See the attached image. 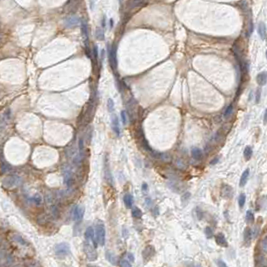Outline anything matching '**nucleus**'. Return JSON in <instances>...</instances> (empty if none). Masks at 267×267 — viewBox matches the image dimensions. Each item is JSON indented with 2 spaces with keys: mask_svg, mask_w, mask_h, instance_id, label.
Returning a JSON list of instances; mask_svg holds the SVG:
<instances>
[{
  "mask_svg": "<svg viewBox=\"0 0 267 267\" xmlns=\"http://www.w3.org/2000/svg\"><path fill=\"white\" fill-rule=\"evenodd\" d=\"M95 235H96V239L98 243H99V245L104 246L105 239H106V231H105L104 224L102 223L97 224L96 228H95Z\"/></svg>",
  "mask_w": 267,
  "mask_h": 267,
  "instance_id": "f257e3e1",
  "label": "nucleus"
},
{
  "mask_svg": "<svg viewBox=\"0 0 267 267\" xmlns=\"http://www.w3.org/2000/svg\"><path fill=\"white\" fill-rule=\"evenodd\" d=\"M55 254L59 257H64V256L70 254V246L67 243H59L55 246Z\"/></svg>",
  "mask_w": 267,
  "mask_h": 267,
  "instance_id": "f03ea898",
  "label": "nucleus"
},
{
  "mask_svg": "<svg viewBox=\"0 0 267 267\" xmlns=\"http://www.w3.org/2000/svg\"><path fill=\"white\" fill-rule=\"evenodd\" d=\"M20 181H21V179H20L18 176L11 175V176H8V177L4 179L3 186L4 187H7V188H13V187H16V186H18L20 184Z\"/></svg>",
  "mask_w": 267,
  "mask_h": 267,
  "instance_id": "7ed1b4c3",
  "label": "nucleus"
},
{
  "mask_svg": "<svg viewBox=\"0 0 267 267\" xmlns=\"http://www.w3.org/2000/svg\"><path fill=\"white\" fill-rule=\"evenodd\" d=\"M84 235H85V239H86L87 242H92L93 246H94L95 248H97V246L99 243H98L97 239H95V236H96L95 235V231L91 226H89V227L86 229Z\"/></svg>",
  "mask_w": 267,
  "mask_h": 267,
  "instance_id": "20e7f679",
  "label": "nucleus"
},
{
  "mask_svg": "<svg viewBox=\"0 0 267 267\" xmlns=\"http://www.w3.org/2000/svg\"><path fill=\"white\" fill-rule=\"evenodd\" d=\"M72 216H73V220H74L75 222H77V223L81 222V220L83 219V216H84V207L81 205H76L74 208H73Z\"/></svg>",
  "mask_w": 267,
  "mask_h": 267,
  "instance_id": "39448f33",
  "label": "nucleus"
},
{
  "mask_svg": "<svg viewBox=\"0 0 267 267\" xmlns=\"http://www.w3.org/2000/svg\"><path fill=\"white\" fill-rule=\"evenodd\" d=\"M116 51H117V47L115 44H113L109 49V62L110 65L113 69H116L117 68V57H116Z\"/></svg>",
  "mask_w": 267,
  "mask_h": 267,
  "instance_id": "423d86ee",
  "label": "nucleus"
},
{
  "mask_svg": "<svg viewBox=\"0 0 267 267\" xmlns=\"http://www.w3.org/2000/svg\"><path fill=\"white\" fill-rule=\"evenodd\" d=\"M95 248L94 246H92L90 245V242H85L84 243V250H85V253H86V255H87V257L90 259V260H95L96 259V257H97V254H96V252H95Z\"/></svg>",
  "mask_w": 267,
  "mask_h": 267,
  "instance_id": "0eeeda50",
  "label": "nucleus"
},
{
  "mask_svg": "<svg viewBox=\"0 0 267 267\" xmlns=\"http://www.w3.org/2000/svg\"><path fill=\"white\" fill-rule=\"evenodd\" d=\"M80 19L78 18L77 16H74V15H70V16H68L65 18L64 20V23H65V26L67 27V28H73V27H76L78 24H79Z\"/></svg>",
  "mask_w": 267,
  "mask_h": 267,
  "instance_id": "6e6552de",
  "label": "nucleus"
},
{
  "mask_svg": "<svg viewBox=\"0 0 267 267\" xmlns=\"http://www.w3.org/2000/svg\"><path fill=\"white\" fill-rule=\"evenodd\" d=\"M111 125H112V129L115 132V134L117 136H120V127H119V119L116 115H113L112 119H111Z\"/></svg>",
  "mask_w": 267,
  "mask_h": 267,
  "instance_id": "1a4fd4ad",
  "label": "nucleus"
},
{
  "mask_svg": "<svg viewBox=\"0 0 267 267\" xmlns=\"http://www.w3.org/2000/svg\"><path fill=\"white\" fill-rule=\"evenodd\" d=\"M256 81H257L258 85H260V86H264V85L267 83V72L262 71V72L259 73V74L257 75V77H256Z\"/></svg>",
  "mask_w": 267,
  "mask_h": 267,
  "instance_id": "9d476101",
  "label": "nucleus"
},
{
  "mask_svg": "<svg viewBox=\"0 0 267 267\" xmlns=\"http://www.w3.org/2000/svg\"><path fill=\"white\" fill-rule=\"evenodd\" d=\"M215 240L218 245L223 246V247H227V245H228L227 240H226L225 236H224L222 233H218L217 235L215 236Z\"/></svg>",
  "mask_w": 267,
  "mask_h": 267,
  "instance_id": "9b49d317",
  "label": "nucleus"
},
{
  "mask_svg": "<svg viewBox=\"0 0 267 267\" xmlns=\"http://www.w3.org/2000/svg\"><path fill=\"white\" fill-rule=\"evenodd\" d=\"M249 171H250L249 168H246V169L244 170V172L242 173V175H241L240 181H239V186H240V187H243V186L247 183V180L249 177Z\"/></svg>",
  "mask_w": 267,
  "mask_h": 267,
  "instance_id": "f8f14e48",
  "label": "nucleus"
},
{
  "mask_svg": "<svg viewBox=\"0 0 267 267\" xmlns=\"http://www.w3.org/2000/svg\"><path fill=\"white\" fill-rule=\"evenodd\" d=\"M80 24H81L82 35H83V37H84L85 41L87 42V40H88V25H87V22L85 21L84 19H82L81 22H80Z\"/></svg>",
  "mask_w": 267,
  "mask_h": 267,
  "instance_id": "ddd939ff",
  "label": "nucleus"
},
{
  "mask_svg": "<svg viewBox=\"0 0 267 267\" xmlns=\"http://www.w3.org/2000/svg\"><path fill=\"white\" fill-rule=\"evenodd\" d=\"M123 201L127 208H131L133 205V196L130 193H126L123 197Z\"/></svg>",
  "mask_w": 267,
  "mask_h": 267,
  "instance_id": "4468645a",
  "label": "nucleus"
},
{
  "mask_svg": "<svg viewBox=\"0 0 267 267\" xmlns=\"http://www.w3.org/2000/svg\"><path fill=\"white\" fill-rule=\"evenodd\" d=\"M191 154H192V157L195 160H200L202 158V151L198 147H193L191 149Z\"/></svg>",
  "mask_w": 267,
  "mask_h": 267,
  "instance_id": "2eb2a0df",
  "label": "nucleus"
},
{
  "mask_svg": "<svg viewBox=\"0 0 267 267\" xmlns=\"http://www.w3.org/2000/svg\"><path fill=\"white\" fill-rule=\"evenodd\" d=\"M105 178H106V181L109 182L110 184H112V175L110 174V170H109V164L107 162V156H106V162H105Z\"/></svg>",
  "mask_w": 267,
  "mask_h": 267,
  "instance_id": "dca6fc26",
  "label": "nucleus"
},
{
  "mask_svg": "<svg viewBox=\"0 0 267 267\" xmlns=\"http://www.w3.org/2000/svg\"><path fill=\"white\" fill-rule=\"evenodd\" d=\"M258 34L260 35L261 39L266 38V27L263 22H260L258 25Z\"/></svg>",
  "mask_w": 267,
  "mask_h": 267,
  "instance_id": "f3484780",
  "label": "nucleus"
},
{
  "mask_svg": "<svg viewBox=\"0 0 267 267\" xmlns=\"http://www.w3.org/2000/svg\"><path fill=\"white\" fill-rule=\"evenodd\" d=\"M252 233H251V229L250 228H246L245 230H244V233H243V238H244V241H245L246 244H249L251 241V238H252Z\"/></svg>",
  "mask_w": 267,
  "mask_h": 267,
  "instance_id": "a211bd4d",
  "label": "nucleus"
},
{
  "mask_svg": "<svg viewBox=\"0 0 267 267\" xmlns=\"http://www.w3.org/2000/svg\"><path fill=\"white\" fill-rule=\"evenodd\" d=\"M222 194L226 198L231 197V195H232V188L228 185H224L222 188Z\"/></svg>",
  "mask_w": 267,
  "mask_h": 267,
  "instance_id": "6ab92c4d",
  "label": "nucleus"
},
{
  "mask_svg": "<svg viewBox=\"0 0 267 267\" xmlns=\"http://www.w3.org/2000/svg\"><path fill=\"white\" fill-rule=\"evenodd\" d=\"M143 1H144V0H130L129 1V8L133 9V8L140 7L141 5L143 4Z\"/></svg>",
  "mask_w": 267,
  "mask_h": 267,
  "instance_id": "aec40b11",
  "label": "nucleus"
},
{
  "mask_svg": "<svg viewBox=\"0 0 267 267\" xmlns=\"http://www.w3.org/2000/svg\"><path fill=\"white\" fill-rule=\"evenodd\" d=\"M243 155H244L245 160H247V161L250 160L251 156H252V148H251V146H246L245 149H244Z\"/></svg>",
  "mask_w": 267,
  "mask_h": 267,
  "instance_id": "412c9836",
  "label": "nucleus"
},
{
  "mask_svg": "<svg viewBox=\"0 0 267 267\" xmlns=\"http://www.w3.org/2000/svg\"><path fill=\"white\" fill-rule=\"evenodd\" d=\"M131 214H132L133 217L136 218V219H139V218L142 217V211H141V209H140V208H138V207L132 208Z\"/></svg>",
  "mask_w": 267,
  "mask_h": 267,
  "instance_id": "4be33fe9",
  "label": "nucleus"
},
{
  "mask_svg": "<svg viewBox=\"0 0 267 267\" xmlns=\"http://www.w3.org/2000/svg\"><path fill=\"white\" fill-rule=\"evenodd\" d=\"M95 37H96V39L100 40V41L104 40V31L101 28H97L96 31H95Z\"/></svg>",
  "mask_w": 267,
  "mask_h": 267,
  "instance_id": "5701e85b",
  "label": "nucleus"
},
{
  "mask_svg": "<svg viewBox=\"0 0 267 267\" xmlns=\"http://www.w3.org/2000/svg\"><path fill=\"white\" fill-rule=\"evenodd\" d=\"M245 201H246V196H245L244 193H242V194H240V196H239V198H238V205H239V208L240 209H242L244 207V205H245Z\"/></svg>",
  "mask_w": 267,
  "mask_h": 267,
  "instance_id": "b1692460",
  "label": "nucleus"
},
{
  "mask_svg": "<svg viewBox=\"0 0 267 267\" xmlns=\"http://www.w3.org/2000/svg\"><path fill=\"white\" fill-rule=\"evenodd\" d=\"M64 183L66 184L67 186H70L71 185V183H72V177H71V175H70V173L68 172V171H66L65 172V175H64Z\"/></svg>",
  "mask_w": 267,
  "mask_h": 267,
  "instance_id": "393cba45",
  "label": "nucleus"
},
{
  "mask_svg": "<svg viewBox=\"0 0 267 267\" xmlns=\"http://www.w3.org/2000/svg\"><path fill=\"white\" fill-rule=\"evenodd\" d=\"M246 221L250 224H252L254 222V214L251 210H248L246 212Z\"/></svg>",
  "mask_w": 267,
  "mask_h": 267,
  "instance_id": "a878e982",
  "label": "nucleus"
},
{
  "mask_svg": "<svg viewBox=\"0 0 267 267\" xmlns=\"http://www.w3.org/2000/svg\"><path fill=\"white\" fill-rule=\"evenodd\" d=\"M232 111H233V104L228 105V107L226 108L225 111H224V114H223L224 118H228L229 116H230L231 113H232Z\"/></svg>",
  "mask_w": 267,
  "mask_h": 267,
  "instance_id": "bb28decb",
  "label": "nucleus"
},
{
  "mask_svg": "<svg viewBox=\"0 0 267 267\" xmlns=\"http://www.w3.org/2000/svg\"><path fill=\"white\" fill-rule=\"evenodd\" d=\"M14 240L16 241V242H18L19 244H21V245H23V246L27 245V242H26V241H25L24 239L22 238L21 236H19V235H15V236H14Z\"/></svg>",
  "mask_w": 267,
  "mask_h": 267,
  "instance_id": "cd10ccee",
  "label": "nucleus"
},
{
  "mask_svg": "<svg viewBox=\"0 0 267 267\" xmlns=\"http://www.w3.org/2000/svg\"><path fill=\"white\" fill-rule=\"evenodd\" d=\"M260 247H261V250H262L264 253H267V237H265L262 241H261Z\"/></svg>",
  "mask_w": 267,
  "mask_h": 267,
  "instance_id": "c85d7f7f",
  "label": "nucleus"
},
{
  "mask_svg": "<svg viewBox=\"0 0 267 267\" xmlns=\"http://www.w3.org/2000/svg\"><path fill=\"white\" fill-rule=\"evenodd\" d=\"M107 107H108V111L109 112H112V110L114 109V101H113L111 98H109V99L107 100Z\"/></svg>",
  "mask_w": 267,
  "mask_h": 267,
  "instance_id": "c756f323",
  "label": "nucleus"
},
{
  "mask_svg": "<svg viewBox=\"0 0 267 267\" xmlns=\"http://www.w3.org/2000/svg\"><path fill=\"white\" fill-rule=\"evenodd\" d=\"M131 263L128 259H122V260H120L119 262V265L120 266H123V267H130L131 266Z\"/></svg>",
  "mask_w": 267,
  "mask_h": 267,
  "instance_id": "7c9ffc66",
  "label": "nucleus"
},
{
  "mask_svg": "<svg viewBox=\"0 0 267 267\" xmlns=\"http://www.w3.org/2000/svg\"><path fill=\"white\" fill-rule=\"evenodd\" d=\"M31 200H32V201H34L35 204H37V205H39V204H41L42 198H41V196H40L39 194H36V195H34L33 197L31 198Z\"/></svg>",
  "mask_w": 267,
  "mask_h": 267,
  "instance_id": "2f4dec72",
  "label": "nucleus"
},
{
  "mask_svg": "<svg viewBox=\"0 0 267 267\" xmlns=\"http://www.w3.org/2000/svg\"><path fill=\"white\" fill-rule=\"evenodd\" d=\"M106 257H107V259H108V261H109V262H111V263H113V264L115 263V257H114V255H112V254L110 253L109 251H107V252H106Z\"/></svg>",
  "mask_w": 267,
  "mask_h": 267,
  "instance_id": "473e14b6",
  "label": "nucleus"
},
{
  "mask_svg": "<svg viewBox=\"0 0 267 267\" xmlns=\"http://www.w3.org/2000/svg\"><path fill=\"white\" fill-rule=\"evenodd\" d=\"M120 116H121V121H122V123H123V124H124V125H126V124H127L126 111H124V110H123V111L121 112V115H120Z\"/></svg>",
  "mask_w": 267,
  "mask_h": 267,
  "instance_id": "72a5a7b5",
  "label": "nucleus"
},
{
  "mask_svg": "<svg viewBox=\"0 0 267 267\" xmlns=\"http://www.w3.org/2000/svg\"><path fill=\"white\" fill-rule=\"evenodd\" d=\"M205 234L208 238H211L213 236V231L210 227H206L205 228Z\"/></svg>",
  "mask_w": 267,
  "mask_h": 267,
  "instance_id": "f704fd0d",
  "label": "nucleus"
},
{
  "mask_svg": "<svg viewBox=\"0 0 267 267\" xmlns=\"http://www.w3.org/2000/svg\"><path fill=\"white\" fill-rule=\"evenodd\" d=\"M9 168H10V166L8 165V163H7V164L5 162L2 163V173H5L6 172V170L8 171Z\"/></svg>",
  "mask_w": 267,
  "mask_h": 267,
  "instance_id": "c9c22d12",
  "label": "nucleus"
},
{
  "mask_svg": "<svg viewBox=\"0 0 267 267\" xmlns=\"http://www.w3.org/2000/svg\"><path fill=\"white\" fill-rule=\"evenodd\" d=\"M93 55H94V58L96 59V61H97V59H98V48H97L96 45L93 46Z\"/></svg>",
  "mask_w": 267,
  "mask_h": 267,
  "instance_id": "e433bc0d",
  "label": "nucleus"
},
{
  "mask_svg": "<svg viewBox=\"0 0 267 267\" xmlns=\"http://www.w3.org/2000/svg\"><path fill=\"white\" fill-rule=\"evenodd\" d=\"M260 96H261V90L260 89H257V91H256V97H255V102L258 103L260 101Z\"/></svg>",
  "mask_w": 267,
  "mask_h": 267,
  "instance_id": "4c0bfd02",
  "label": "nucleus"
},
{
  "mask_svg": "<svg viewBox=\"0 0 267 267\" xmlns=\"http://www.w3.org/2000/svg\"><path fill=\"white\" fill-rule=\"evenodd\" d=\"M83 139L82 138H80L79 139V151L81 152V154H82V152H83Z\"/></svg>",
  "mask_w": 267,
  "mask_h": 267,
  "instance_id": "58836bf2",
  "label": "nucleus"
},
{
  "mask_svg": "<svg viewBox=\"0 0 267 267\" xmlns=\"http://www.w3.org/2000/svg\"><path fill=\"white\" fill-rule=\"evenodd\" d=\"M127 259L130 261V262H133V261H134V256H133V254L127 253Z\"/></svg>",
  "mask_w": 267,
  "mask_h": 267,
  "instance_id": "ea45409f",
  "label": "nucleus"
},
{
  "mask_svg": "<svg viewBox=\"0 0 267 267\" xmlns=\"http://www.w3.org/2000/svg\"><path fill=\"white\" fill-rule=\"evenodd\" d=\"M147 190H148L147 183H143V184H142V191H143V192H144V191L146 192V191H147Z\"/></svg>",
  "mask_w": 267,
  "mask_h": 267,
  "instance_id": "a19ab883",
  "label": "nucleus"
},
{
  "mask_svg": "<svg viewBox=\"0 0 267 267\" xmlns=\"http://www.w3.org/2000/svg\"><path fill=\"white\" fill-rule=\"evenodd\" d=\"M263 123L266 124L267 123V109L265 110V113H264V117H263Z\"/></svg>",
  "mask_w": 267,
  "mask_h": 267,
  "instance_id": "79ce46f5",
  "label": "nucleus"
},
{
  "mask_svg": "<svg viewBox=\"0 0 267 267\" xmlns=\"http://www.w3.org/2000/svg\"><path fill=\"white\" fill-rule=\"evenodd\" d=\"M218 160H219V158H215L214 160L211 161V164H212V165H213V164H215V162H218Z\"/></svg>",
  "mask_w": 267,
  "mask_h": 267,
  "instance_id": "37998d69",
  "label": "nucleus"
},
{
  "mask_svg": "<svg viewBox=\"0 0 267 267\" xmlns=\"http://www.w3.org/2000/svg\"><path fill=\"white\" fill-rule=\"evenodd\" d=\"M217 264H219V265H221V266H226V264L224 263V262H222V261H220V260L218 261Z\"/></svg>",
  "mask_w": 267,
  "mask_h": 267,
  "instance_id": "c03bdc74",
  "label": "nucleus"
},
{
  "mask_svg": "<svg viewBox=\"0 0 267 267\" xmlns=\"http://www.w3.org/2000/svg\"><path fill=\"white\" fill-rule=\"evenodd\" d=\"M110 26H111V27L113 26V20H112V19L110 20Z\"/></svg>",
  "mask_w": 267,
  "mask_h": 267,
  "instance_id": "a18cd8bd",
  "label": "nucleus"
},
{
  "mask_svg": "<svg viewBox=\"0 0 267 267\" xmlns=\"http://www.w3.org/2000/svg\"><path fill=\"white\" fill-rule=\"evenodd\" d=\"M265 54H266V58H267V50H266V53Z\"/></svg>",
  "mask_w": 267,
  "mask_h": 267,
  "instance_id": "49530a36",
  "label": "nucleus"
},
{
  "mask_svg": "<svg viewBox=\"0 0 267 267\" xmlns=\"http://www.w3.org/2000/svg\"><path fill=\"white\" fill-rule=\"evenodd\" d=\"M119 1H120V2H122V1H123V0H119Z\"/></svg>",
  "mask_w": 267,
  "mask_h": 267,
  "instance_id": "de8ad7c7",
  "label": "nucleus"
},
{
  "mask_svg": "<svg viewBox=\"0 0 267 267\" xmlns=\"http://www.w3.org/2000/svg\"><path fill=\"white\" fill-rule=\"evenodd\" d=\"M266 42H267V41H266Z\"/></svg>",
  "mask_w": 267,
  "mask_h": 267,
  "instance_id": "09e8293b",
  "label": "nucleus"
}]
</instances>
